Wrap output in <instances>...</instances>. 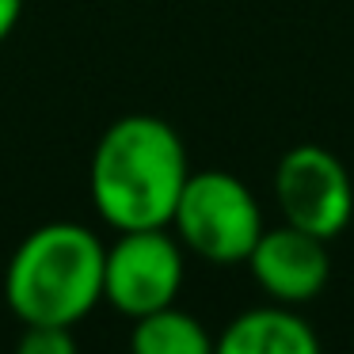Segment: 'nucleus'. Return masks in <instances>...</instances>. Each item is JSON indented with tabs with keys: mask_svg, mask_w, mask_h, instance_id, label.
Wrapping results in <instances>:
<instances>
[{
	"mask_svg": "<svg viewBox=\"0 0 354 354\" xmlns=\"http://www.w3.org/2000/svg\"><path fill=\"white\" fill-rule=\"evenodd\" d=\"M191 176L183 138L156 115H122L95 141L88 191L111 229H168Z\"/></svg>",
	"mask_w": 354,
	"mask_h": 354,
	"instance_id": "obj_1",
	"label": "nucleus"
},
{
	"mask_svg": "<svg viewBox=\"0 0 354 354\" xmlns=\"http://www.w3.org/2000/svg\"><path fill=\"white\" fill-rule=\"evenodd\" d=\"M107 244L88 225L50 221L19 240L4 267V301L19 324L77 328L103 301Z\"/></svg>",
	"mask_w": 354,
	"mask_h": 354,
	"instance_id": "obj_2",
	"label": "nucleus"
},
{
	"mask_svg": "<svg viewBox=\"0 0 354 354\" xmlns=\"http://www.w3.org/2000/svg\"><path fill=\"white\" fill-rule=\"evenodd\" d=\"M168 229H176L179 244L191 255L214 263V267H232L252 255L255 240L267 225H263V209L244 179L221 168H206L187 176Z\"/></svg>",
	"mask_w": 354,
	"mask_h": 354,
	"instance_id": "obj_3",
	"label": "nucleus"
},
{
	"mask_svg": "<svg viewBox=\"0 0 354 354\" xmlns=\"http://www.w3.org/2000/svg\"><path fill=\"white\" fill-rule=\"evenodd\" d=\"M183 244L168 229H130L103 255V301L115 313L138 316L176 305L183 290Z\"/></svg>",
	"mask_w": 354,
	"mask_h": 354,
	"instance_id": "obj_4",
	"label": "nucleus"
},
{
	"mask_svg": "<svg viewBox=\"0 0 354 354\" xmlns=\"http://www.w3.org/2000/svg\"><path fill=\"white\" fill-rule=\"evenodd\" d=\"M274 198L290 225L320 240H335L354 217V183L335 153L301 141L274 168Z\"/></svg>",
	"mask_w": 354,
	"mask_h": 354,
	"instance_id": "obj_5",
	"label": "nucleus"
},
{
	"mask_svg": "<svg viewBox=\"0 0 354 354\" xmlns=\"http://www.w3.org/2000/svg\"><path fill=\"white\" fill-rule=\"evenodd\" d=\"M244 263L252 270L255 286L270 301H282V305L316 301L331 278L328 240L313 236L290 221L278 225V229H263Z\"/></svg>",
	"mask_w": 354,
	"mask_h": 354,
	"instance_id": "obj_6",
	"label": "nucleus"
},
{
	"mask_svg": "<svg viewBox=\"0 0 354 354\" xmlns=\"http://www.w3.org/2000/svg\"><path fill=\"white\" fill-rule=\"evenodd\" d=\"M221 354H316L320 339H316L313 324L297 313V305H270L248 308V313L232 316L225 324L221 339L214 343Z\"/></svg>",
	"mask_w": 354,
	"mask_h": 354,
	"instance_id": "obj_7",
	"label": "nucleus"
},
{
	"mask_svg": "<svg viewBox=\"0 0 354 354\" xmlns=\"http://www.w3.org/2000/svg\"><path fill=\"white\" fill-rule=\"evenodd\" d=\"M130 346L138 354H209L214 339L202 328L198 316L183 313L176 305H164L133 320Z\"/></svg>",
	"mask_w": 354,
	"mask_h": 354,
	"instance_id": "obj_8",
	"label": "nucleus"
},
{
	"mask_svg": "<svg viewBox=\"0 0 354 354\" xmlns=\"http://www.w3.org/2000/svg\"><path fill=\"white\" fill-rule=\"evenodd\" d=\"M19 351L24 354H73L77 339L73 328H54V324H27L19 335Z\"/></svg>",
	"mask_w": 354,
	"mask_h": 354,
	"instance_id": "obj_9",
	"label": "nucleus"
},
{
	"mask_svg": "<svg viewBox=\"0 0 354 354\" xmlns=\"http://www.w3.org/2000/svg\"><path fill=\"white\" fill-rule=\"evenodd\" d=\"M24 16V0H0V42H8Z\"/></svg>",
	"mask_w": 354,
	"mask_h": 354,
	"instance_id": "obj_10",
	"label": "nucleus"
}]
</instances>
